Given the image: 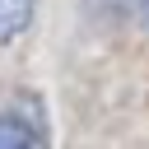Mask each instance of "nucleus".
I'll return each mask as SVG.
<instances>
[{"mask_svg": "<svg viewBox=\"0 0 149 149\" xmlns=\"http://www.w3.org/2000/svg\"><path fill=\"white\" fill-rule=\"evenodd\" d=\"M0 149H47L42 126L23 112H0Z\"/></svg>", "mask_w": 149, "mask_h": 149, "instance_id": "nucleus-1", "label": "nucleus"}, {"mask_svg": "<svg viewBox=\"0 0 149 149\" xmlns=\"http://www.w3.org/2000/svg\"><path fill=\"white\" fill-rule=\"evenodd\" d=\"M33 9H37V0H0V47L14 42L33 23Z\"/></svg>", "mask_w": 149, "mask_h": 149, "instance_id": "nucleus-2", "label": "nucleus"}, {"mask_svg": "<svg viewBox=\"0 0 149 149\" xmlns=\"http://www.w3.org/2000/svg\"><path fill=\"white\" fill-rule=\"evenodd\" d=\"M126 5H130V9H135V19L149 28V0H126Z\"/></svg>", "mask_w": 149, "mask_h": 149, "instance_id": "nucleus-3", "label": "nucleus"}]
</instances>
